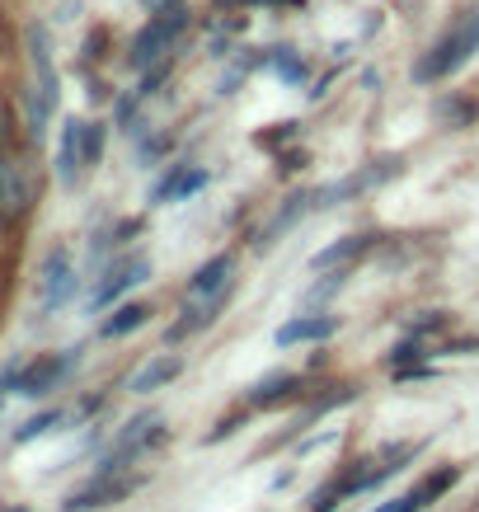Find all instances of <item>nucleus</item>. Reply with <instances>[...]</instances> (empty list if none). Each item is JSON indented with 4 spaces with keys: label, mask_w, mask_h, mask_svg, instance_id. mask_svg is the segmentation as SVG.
Returning a JSON list of instances; mask_svg holds the SVG:
<instances>
[{
    "label": "nucleus",
    "mask_w": 479,
    "mask_h": 512,
    "mask_svg": "<svg viewBox=\"0 0 479 512\" xmlns=\"http://www.w3.org/2000/svg\"><path fill=\"white\" fill-rule=\"evenodd\" d=\"M475 47H479V19H475V24H461L456 33H447V38H442V43H437L433 52L418 62L414 76L418 80H442V76H451L456 66H465L470 57H475Z\"/></svg>",
    "instance_id": "obj_1"
},
{
    "label": "nucleus",
    "mask_w": 479,
    "mask_h": 512,
    "mask_svg": "<svg viewBox=\"0 0 479 512\" xmlns=\"http://www.w3.org/2000/svg\"><path fill=\"white\" fill-rule=\"evenodd\" d=\"M155 433H160V414H137V419H127L123 428H118V437H113V447H109V456H104L99 475H109L113 480L118 470H127V461H132Z\"/></svg>",
    "instance_id": "obj_2"
},
{
    "label": "nucleus",
    "mask_w": 479,
    "mask_h": 512,
    "mask_svg": "<svg viewBox=\"0 0 479 512\" xmlns=\"http://www.w3.org/2000/svg\"><path fill=\"white\" fill-rule=\"evenodd\" d=\"M29 207H33V188H29V179H24V170H19L10 156H0V226L24 221Z\"/></svg>",
    "instance_id": "obj_3"
},
{
    "label": "nucleus",
    "mask_w": 479,
    "mask_h": 512,
    "mask_svg": "<svg viewBox=\"0 0 479 512\" xmlns=\"http://www.w3.org/2000/svg\"><path fill=\"white\" fill-rule=\"evenodd\" d=\"M38 287H43V311H57L66 296L76 292V264L66 249H52L43 259V273H38Z\"/></svg>",
    "instance_id": "obj_4"
},
{
    "label": "nucleus",
    "mask_w": 479,
    "mask_h": 512,
    "mask_svg": "<svg viewBox=\"0 0 479 512\" xmlns=\"http://www.w3.org/2000/svg\"><path fill=\"white\" fill-rule=\"evenodd\" d=\"M146 278H151V259H141V254H137V259H123V264L109 273V282L94 292L90 306H94V311H104V306H113L127 287H137V282H146Z\"/></svg>",
    "instance_id": "obj_5"
},
{
    "label": "nucleus",
    "mask_w": 479,
    "mask_h": 512,
    "mask_svg": "<svg viewBox=\"0 0 479 512\" xmlns=\"http://www.w3.org/2000/svg\"><path fill=\"white\" fill-rule=\"evenodd\" d=\"M179 376H184V357H179V353H165V357H151V362H146V367L132 376V386H127V390L151 395V390H165L170 381H179Z\"/></svg>",
    "instance_id": "obj_6"
},
{
    "label": "nucleus",
    "mask_w": 479,
    "mask_h": 512,
    "mask_svg": "<svg viewBox=\"0 0 479 512\" xmlns=\"http://www.w3.org/2000/svg\"><path fill=\"white\" fill-rule=\"evenodd\" d=\"M334 329H339L334 315H296V320H287V325L278 329V343L282 348H292V343H320V339H329Z\"/></svg>",
    "instance_id": "obj_7"
},
{
    "label": "nucleus",
    "mask_w": 479,
    "mask_h": 512,
    "mask_svg": "<svg viewBox=\"0 0 479 512\" xmlns=\"http://www.w3.org/2000/svg\"><path fill=\"white\" fill-rule=\"evenodd\" d=\"M71 362H80V348H76V353L52 357V362H43V367H33V372H24V376L15 381L19 395H33V400H38V395H47V390H52V386H57V381L66 376V367H71Z\"/></svg>",
    "instance_id": "obj_8"
},
{
    "label": "nucleus",
    "mask_w": 479,
    "mask_h": 512,
    "mask_svg": "<svg viewBox=\"0 0 479 512\" xmlns=\"http://www.w3.org/2000/svg\"><path fill=\"white\" fill-rule=\"evenodd\" d=\"M179 29H184V10H170L165 19H155L151 29L137 38V47H132V52H137V62H151V57H160V52L174 43V33H179Z\"/></svg>",
    "instance_id": "obj_9"
},
{
    "label": "nucleus",
    "mask_w": 479,
    "mask_h": 512,
    "mask_svg": "<svg viewBox=\"0 0 479 512\" xmlns=\"http://www.w3.org/2000/svg\"><path fill=\"white\" fill-rule=\"evenodd\" d=\"M132 484H113L109 475H99L94 484H85L80 494L66 498V512H94V508H109V503H118V498L127 494Z\"/></svg>",
    "instance_id": "obj_10"
},
{
    "label": "nucleus",
    "mask_w": 479,
    "mask_h": 512,
    "mask_svg": "<svg viewBox=\"0 0 479 512\" xmlns=\"http://www.w3.org/2000/svg\"><path fill=\"white\" fill-rule=\"evenodd\" d=\"M231 273H235V259L231 254H217V259H207V264L188 278V292L184 296H212L221 287H231Z\"/></svg>",
    "instance_id": "obj_11"
},
{
    "label": "nucleus",
    "mask_w": 479,
    "mask_h": 512,
    "mask_svg": "<svg viewBox=\"0 0 479 512\" xmlns=\"http://www.w3.org/2000/svg\"><path fill=\"white\" fill-rule=\"evenodd\" d=\"M456 480H461V470H456V466H437L433 475H423L409 494L418 498V508H428V503H437L442 494H451V489H456Z\"/></svg>",
    "instance_id": "obj_12"
},
{
    "label": "nucleus",
    "mask_w": 479,
    "mask_h": 512,
    "mask_svg": "<svg viewBox=\"0 0 479 512\" xmlns=\"http://www.w3.org/2000/svg\"><path fill=\"white\" fill-rule=\"evenodd\" d=\"M146 320H151V306H141V301H127V306H118V311L104 320V334H109V339H123V334L141 329Z\"/></svg>",
    "instance_id": "obj_13"
},
{
    "label": "nucleus",
    "mask_w": 479,
    "mask_h": 512,
    "mask_svg": "<svg viewBox=\"0 0 479 512\" xmlns=\"http://www.w3.org/2000/svg\"><path fill=\"white\" fill-rule=\"evenodd\" d=\"M202 184H207V174H202V170H193V174H188V170H174L170 179H165V184H155V193H151V198H155V202L188 198V193H198Z\"/></svg>",
    "instance_id": "obj_14"
},
{
    "label": "nucleus",
    "mask_w": 479,
    "mask_h": 512,
    "mask_svg": "<svg viewBox=\"0 0 479 512\" xmlns=\"http://www.w3.org/2000/svg\"><path fill=\"white\" fill-rule=\"evenodd\" d=\"M292 386H296V376L292 372H273V376H263L259 386L249 390V404H278V400H287L292 395Z\"/></svg>",
    "instance_id": "obj_15"
},
{
    "label": "nucleus",
    "mask_w": 479,
    "mask_h": 512,
    "mask_svg": "<svg viewBox=\"0 0 479 512\" xmlns=\"http://www.w3.org/2000/svg\"><path fill=\"white\" fill-rule=\"evenodd\" d=\"M85 127H90V123H71V127H66V141H62V179H66V184L76 179V165H85Z\"/></svg>",
    "instance_id": "obj_16"
},
{
    "label": "nucleus",
    "mask_w": 479,
    "mask_h": 512,
    "mask_svg": "<svg viewBox=\"0 0 479 512\" xmlns=\"http://www.w3.org/2000/svg\"><path fill=\"white\" fill-rule=\"evenodd\" d=\"M367 240L371 235H348V240H339V245L320 249V254H315V268H334V264H343V259H353V254L367 249Z\"/></svg>",
    "instance_id": "obj_17"
},
{
    "label": "nucleus",
    "mask_w": 479,
    "mask_h": 512,
    "mask_svg": "<svg viewBox=\"0 0 479 512\" xmlns=\"http://www.w3.org/2000/svg\"><path fill=\"white\" fill-rule=\"evenodd\" d=\"M52 423H62V414L57 409H43L38 419H29L24 428L15 433V442H33V437H43V433H52Z\"/></svg>",
    "instance_id": "obj_18"
},
{
    "label": "nucleus",
    "mask_w": 479,
    "mask_h": 512,
    "mask_svg": "<svg viewBox=\"0 0 479 512\" xmlns=\"http://www.w3.org/2000/svg\"><path fill=\"white\" fill-rule=\"evenodd\" d=\"M371 512H423V508H418L414 494H400V498H390V503H381V508H371Z\"/></svg>",
    "instance_id": "obj_19"
},
{
    "label": "nucleus",
    "mask_w": 479,
    "mask_h": 512,
    "mask_svg": "<svg viewBox=\"0 0 479 512\" xmlns=\"http://www.w3.org/2000/svg\"><path fill=\"white\" fill-rule=\"evenodd\" d=\"M418 357H423V348H418V343H400V348H395V357H390V362L400 367V362H418Z\"/></svg>",
    "instance_id": "obj_20"
},
{
    "label": "nucleus",
    "mask_w": 479,
    "mask_h": 512,
    "mask_svg": "<svg viewBox=\"0 0 479 512\" xmlns=\"http://www.w3.org/2000/svg\"><path fill=\"white\" fill-rule=\"evenodd\" d=\"M235 428H240V414H235V419H221L217 428H212V433H207V442H221V437H231Z\"/></svg>",
    "instance_id": "obj_21"
},
{
    "label": "nucleus",
    "mask_w": 479,
    "mask_h": 512,
    "mask_svg": "<svg viewBox=\"0 0 479 512\" xmlns=\"http://www.w3.org/2000/svg\"><path fill=\"white\" fill-rule=\"evenodd\" d=\"M339 287H343V273H334L329 282H320V287L310 292V301H325V296H329V292H339Z\"/></svg>",
    "instance_id": "obj_22"
},
{
    "label": "nucleus",
    "mask_w": 479,
    "mask_h": 512,
    "mask_svg": "<svg viewBox=\"0 0 479 512\" xmlns=\"http://www.w3.org/2000/svg\"><path fill=\"white\" fill-rule=\"evenodd\" d=\"M0 141H5V109H0Z\"/></svg>",
    "instance_id": "obj_23"
},
{
    "label": "nucleus",
    "mask_w": 479,
    "mask_h": 512,
    "mask_svg": "<svg viewBox=\"0 0 479 512\" xmlns=\"http://www.w3.org/2000/svg\"><path fill=\"white\" fill-rule=\"evenodd\" d=\"M10 512H24V508H10Z\"/></svg>",
    "instance_id": "obj_24"
},
{
    "label": "nucleus",
    "mask_w": 479,
    "mask_h": 512,
    "mask_svg": "<svg viewBox=\"0 0 479 512\" xmlns=\"http://www.w3.org/2000/svg\"><path fill=\"white\" fill-rule=\"evenodd\" d=\"M0 390H5V381H0Z\"/></svg>",
    "instance_id": "obj_25"
}]
</instances>
